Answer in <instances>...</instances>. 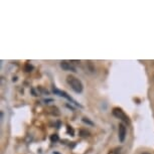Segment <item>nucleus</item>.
<instances>
[{"mask_svg":"<svg viewBox=\"0 0 154 154\" xmlns=\"http://www.w3.org/2000/svg\"><path fill=\"white\" fill-rule=\"evenodd\" d=\"M126 134H127V128L123 123L119 124V129H118V137H119V141L120 142H124L125 138H126Z\"/></svg>","mask_w":154,"mask_h":154,"instance_id":"3","label":"nucleus"},{"mask_svg":"<svg viewBox=\"0 0 154 154\" xmlns=\"http://www.w3.org/2000/svg\"><path fill=\"white\" fill-rule=\"evenodd\" d=\"M118 150H120V148H116V149L110 150L108 154H119L120 152H118Z\"/></svg>","mask_w":154,"mask_h":154,"instance_id":"8","label":"nucleus"},{"mask_svg":"<svg viewBox=\"0 0 154 154\" xmlns=\"http://www.w3.org/2000/svg\"><path fill=\"white\" fill-rule=\"evenodd\" d=\"M51 142H57V141H59V136H57V134L51 135Z\"/></svg>","mask_w":154,"mask_h":154,"instance_id":"6","label":"nucleus"},{"mask_svg":"<svg viewBox=\"0 0 154 154\" xmlns=\"http://www.w3.org/2000/svg\"><path fill=\"white\" fill-rule=\"evenodd\" d=\"M113 115L115 116L116 118H118V119H120L121 121H123L124 123H127V124H129V118H128V116L125 114L124 111L122 110L121 108H114L113 109Z\"/></svg>","mask_w":154,"mask_h":154,"instance_id":"2","label":"nucleus"},{"mask_svg":"<svg viewBox=\"0 0 154 154\" xmlns=\"http://www.w3.org/2000/svg\"><path fill=\"white\" fill-rule=\"evenodd\" d=\"M30 69H32V66L29 65H26V72H29Z\"/></svg>","mask_w":154,"mask_h":154,"instance_id":"9","label":"nucleus"},{"mask_svg":"<svg viewBox=\"0 0 154 154\" xmlns=\"http://www.w3.org/2000/svg\"><path fill=\"white\" fill-rule=\"evenodd\" d=\"M60 68H62L63 71H71V72H77L75 71V68L72 66V63L69 62H66V60H63L60 62Z\"/></svg>","mask_w":154,"mask_h":154,"instance_id":"4","label":"nucleus"},{"mask_svg":"<svg viewBox=\"0 0 154 154\" xmlns=\"http://www.w3.org/2000/svg\"><path fill=\"white\" fill-rule=\"evenodd\" d=\"M66 82H68L69 85L71 86V88L74 90L75 93L79 94V93L83 92V89H84L83 83L81 82L78 78H75V75H68V78H66Z\"/></svg>","mask_w":154,"mask_h":154,"instance_id":"1","label":"nucleus"},{"mask_svg":"<svg viewBox=\"0 0 154 154\" xmlns=\"http://www.w3.org/2000/svg\"><path fill=\"white\" fill-rule=\"evenodd\" d=\"M82 120H83V122H84V123H86V124H89V125H91V126H92V125H94V123H93L92 121H90L89 119H88V118H86V117H84V118L82 119Z\"/></svg>","mask_w":154,"mask_h":154,"instance_id":"7","label":"nucleus"},{"mask_svg":"<svg viewBox=\"0 0 154 154\" xmlns=\"http://www.w3.org/2000/svg\"><path fill=\"white\" fill-rule=\"evenodd\" d=\"M142 154H150V153H148V152H144V153H142Z\"/></svg>","mask_w":154,"mask_h":154,"instance_id":"10","label":"nucleus"},{"mask_svg":"<svg viewBox=\"0 0 154 154\" xmlns=\"http://www.w3.org/2000/svg\"><path fill=\"white\" fill-rule=\"evenodd\" d=\"M54 93H56V94H57L59 96H62V97L66 98V99H68V100H69V101H72V98H71V97H69V96L66 95V93H65V92H62V91H60V90L54 89Z\"/></svg>","mask_w":154,"mask_h":154,"instance_id":"5","label":"nucleus"}]
</instances>
